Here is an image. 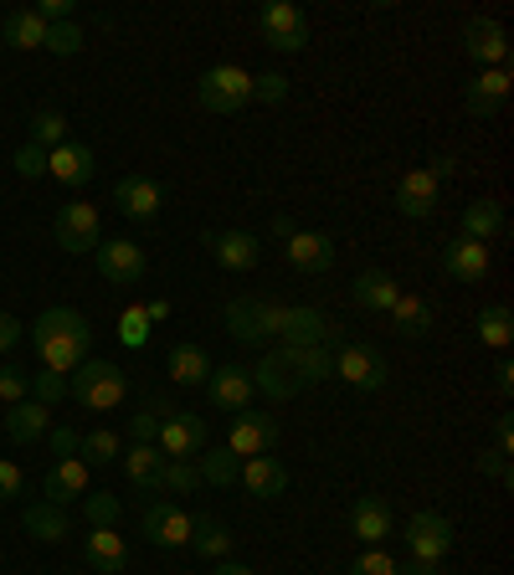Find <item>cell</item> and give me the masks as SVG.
<instances>
[{
    "label": "cell",
    "mask_w": 514,
    "mask_h": 575,
    "mask_svg": "<svg viewBox=\"0 0 514 575\" xmlns=\"http://www.w3.org/2000/svg\"><path fill=\"white\" fill-rule=\"evenodd\" d=\"M31 349H37L41 370L72 375L88 360V349H93V329H88V319L72 314V308H47V314L31 324Z\"/></svg>",
    "instance_id": "1"
},
{
    "label": "cell",
    "mask_w": 514,
    "mask_h": 575,
    "mask_svg": "<svg viewBox=\"0 0 514 575\" xmlns=\"http://www.w3.org/2000/svg\"><path fill=\"white\" fill-rule=\"evenodd\" d=\"M263 335H278V345H325L339 349L345 329L325 319L319 308H288V304H263Z\"/></svg>",
    "instance_id": "2"
},
{
    "label": "cell",
    "mask_w": 514,
    "mask_h": 575,
    "mask_svg": "<svg viewBox=\"0 0 514 575\" xmlns=\"http://www.w3.org/2000/svg\"><path fill=\"white\" fill-rule=\"evenodd\" d=\"M68 396L78 406H88V412H113L129 396V380H123V370L113 360H82L68 375Z\"/></svg>",
    "instance_id": "3"
},
{
    "label": "cell",
    "mask_w": 514,
    "mask_h": 575,
    "mask_svg": "<svg viewBox=\"0 0 514 575\" xmlns=\"http://www.w3.org/2000/svg\"><path fill=\"white\" fill-rule=\"evenodd\" d=\"M196 98H201L206 113H237V108L253 103V72L221 62V68L201 72V82H196Z\"/></svg>",
    "instance_id": "4"
},
{
    "label": "cell",
    "mask_w": 514,
    "mask_h": 575,
    "mask_svg": "<svg viewBox=\"0 0 514 575\" xmlns=\"http://www.w3.org/2000/svg\"><path fill=\"white\" fill-rule=\"evenodd\" d=\"M257 31H263V41L273 52H304L309 47V21H304V11L294 0H268L257 11Z\"/></svg>",
    "instance_id": "5"
},
{
    "label": "cell",
    "mask_w": 514,
    "mask_h": 575,
    "mask_svg": "<svg viewBox=\"0 0 514 575\" xmlns=\"http://www.w3.org/2000/svg\"><path fill=\"white\" fill-rule=\"evenodd\" d=\"M278 447V416L273 412H237L231 416V432H227V453L237 457V463H247V457H263Z\"/></svg>",
    "instance_id": "6"
},
{
    "label": "cell",
    "mask_w": 514,
    "mask_h": 575,
    "mask_svg": "<svg viewBox=\"0 0 514 575\" xmlns=\"http://www.w3.org/2000/svg\"><path fill=\"white\" fill-rule=\"evenodd\" d=\"M447 549H453V519H447V514L422 508V514H412V519H406V555H412V561L443 565Z\"/></svg>",
    "instance_id": "7"
},
{
    "label": "cell",
    "mask_w": 514,
    "mask_h": 575,
    "mask_svg": "<svg viewBox=\"0 0 514 575\" xmlns=\"http://www.w3.org/2000/svg\"><path fill=\"white\" fill-rule=\"evenodd\" d=\"M139 524H145L149 545H160V549H186L190 529H196V519H190L176 498H145V519Z\"/></svg>",
    "instance_id": "8"
},
{
    "label": "cell",
    "mask_w": 514,
    "mask_h": 575,
    "mask_svg": "<svg viewBox=\"0 0 514 575\" xmlns=\"http://www.w3.org/2000/svg\"><path fill=\"white\" fill-rule=\"evenodd\" d=\"M335 380H345V386H355V390H380L392 380V365H386V355L370 345H339L335 349Z\"/></svg>",
    "instance_id": "9"
},
{
    "label": "cell",
    "mask_w": 514,
    "mask_h": 575,
    "mask_svg": "<svg viewBox=\"0 0 514 575\" xmlns=\"http://www.w3.org/2000/svg\"><path fill=\"white\" fill-rule=\"evenodd\" d=\"M155 447H160L170 463H196V457L206 453V416L196 412H176L160 422V437H155Z\"/></svg>",
    "instance_id": "10"
},
{
    "label": "cell",
    "mask_w": 514,
    "mask_h": 575,
    "mask_svg": "<svg viewBox=\"0 0 514 575\" xmlns=\"http://www.w3.org/2000/svg\"><path fill=\"white\" fill-rule=\"evenodd\" d=\"M98 257V272H103V282H113V288H135L139 278H145V247L129 237H109V241H98L93 247Z\"/></svg>",
    "instance_id": "11"
},
{
    "label": "cell",
    "mask_w": 514,
    "mask_h": 575,
    "mask_svg": "<svg viewBox=\"0 0 514 575\" xmlns=\"http://www.w3.org/2000/svg\"><path fill=\"white\" fill-rule=\"evenodd\" d=\"M52 231H57V247L62 252H93L98 241H103V227H98V206H88V201H72V206H62L57 211V221H52Z\"/></svg>",
    "instance_id": "12"
},
{
    "label": "cell",
    "mask_w": 514,
    "mask_h": 575,
    "mask_svg": "<svg viewBox=\"0 0 514 575\" xmlns=\"http://www.w3.org/2000/svg\"><path fill=\"white\" fill-rule=\"evenodd\" d=\"M463 52L484 68H510V31L494 21V16H474L468 27H463Z\"/></svg>",
    "instance_id": "13"
},
{
    "label": "cell",
    "mask_w": 514,
    "mask_h": 575,
    "mask_svg": "<svg viewBox=\"0 0 514 575\" xmlns=\"http://www.w3.org/2000/svg\"><path fill=\"white\" fill-rule=\"evenodd\" d=\"M206 252L227 272H253L263 262V241L253 231H206Z\"/></svg>",
    "instance_id": "14"
},
{
    "label": "cell",
    "mask_w": 514,
    "mask_h": 575,
    "mask_svg": "<svg viewBox=\"0 0 514 575\" xmlns=\"http://www.w3.org/2000/svg\"><path fill=\"white\" fill-rule=\"evenodd\" d=\"M437 196H443V180L427 165H417V170H406L396 180V211L412 216V221H427L437 211Z\"/></svg>",
    "instance_id": "15"
},
{
    "label": "cell",
    "mask_w": 514,
    "mask_h": 575,
    "mask_svg": "<svg viewBox=\"0 0 514 575\" xmlns=\"http://www.w3.org/2000/svg\"><path fill=\"white\" fill-rule=\"evenodd\" d=\"M278 360H284V370L298 380V390L335 380V349H325V345H278Z\"/></svg>",
    "instance_id": "16"
},
{
    "label": "cell",
    "mask_w": 514,
    "mask_h": 575,
    "mask_svg": "<svg viewBox=\"0 0 514 575\" xmlns=\"http://www.w3.org/2000/svg\"><path fill=\"white\" fill-rule=\"evenodd\" d=\"M206 396H211V406L217 412H247L253 406V375L243 370V365H211V375H206Z\"/></svg>",
    "instance_id": "17"
},
{
    "label": "cell",
    "mask_w": 514,
    "mask_h": 575,
    "mask_svg": "<svg viewBox=\"0 0 514 575\" xmlns=\"http://www.w3.org/2000/svg\"><path fill=\"white\" fill-rule=\"evenodd\" d=\"M88 478H93V468H88L82 457H57L52 468H47V478H41V498L57 508H68L88 494Z\"/></svg>",
    "instance_id": "18"
},
{
    "label": "cell",
    "mask_w": 514,
    "mask_h": 575,
    "mask_svg": "<svg viewBox=\"0 0 514 575\" xmlns=\"http://www.w3.org/2000/svg\"><path fill=\"white\" fill-rule=\"evenodd\" d=\"M510 93H514L510 68H484L474 82H468L463 103H468V113H474V119H500L504 103H510Z\"/></svg>",
    "instance_id": "19"
},
{
    "label": "cell",
    "mask_w": 514,
    "mask_h": 575,
    "mask_svg": "<svg viewBox=\"0 0 514 575\" xmlns=\"http://www.w3.org/2000/svg\"><path fill=\"white\" fill-rule=\"evenodd\" d=\"M350 535L360 539V545H380V539H392L396 535L392 504H386L380 494H360L350 504Z\"/></svg>",
    "instance_id": "20"
},
{
    "label": "cell",
    "mask_w": 514,
    "mask_h": 575,
    "mask_svg": "<svg viewBox=\"0 0 514 575\" xmlns=\"http://www.w3.org/2000/svg\"><path fill=\"white\" fill-rule=\"evenodd\" d=\"M113 201H119L123 216H135V221H155L165 206V190H160V180H149V175H123L119 186H113Z\"/></svg>",
    "instance_id": "21"
},
{
    "label": "cell",
    "mask_w": 514,
    "mask_h": 575,
    "mask_svg": "<svg viewBox=\"0 0 514 575\" xmlns=\"http://www.w3.org/2000/svg\"><path fill=\"white\" fill-rule=\"evenodd\" d=\"M284 252L304 278H319V272L335 268V241H329L325 231H294V237L284 241Z\"/></svg>",
    "instance_id": "22"
},
{
    "label": "cell",
    "mask_w": 514,
    "mask_h": 575,
    "mask_svg": "<svg viewBox=\"0 0 514 575\" xmlns=\"http://www.w3.org/2000/svg\"><path fill=\"white\" fill-rule=\"evenodd\" d=\"M488 247L484 241H474V237H453L443 247V272L453 282H484V272H488Z\"/></svg>",
    "instance_id": "23"
},
{
    "label": "cell",
    "mask_w": 514,
    "mask_h": 575,
    "mask_svg": "<svg viewBox=\"0 0 514 575\" xmlns=\"http://www.w3.org/2000/svg\"><path fill=\"white\" fill-rule=\"evenodd\" d=\"M47 175H52V180H62V186H88V180L98 175L93 149L78 145V139H68V145L47 149Z\"/></svg>",
    "instance_id": "24"
},
{
    "label": "cell",
    "mask_w": 514,
    "mask_h": 575,
    "mask_svg": "<svg viewBox=\"0 0 514 575\" xmlns=\"http://www.w3.org/2000/svg\"><path fill=\"white\" fill-rule=\"evenodd\" d=\"M82 561L98 575H123L129 571V545H123L119 529H88L82 535Z\"/></svg>",
    "instance_id": "25"
},
{
    "label": "cell",
    "mask_w": 514,
    "mask_h": 575,
    "mask_svg": "<svg viewBox=\"0 0 514 575\" xmlns=\"http://www.w3.org/2000/svg\"><path fill=\"white\" fill-rule=\"evenodd\" d=\"M119 463H123V478L135 483L145 498H155V483H160V468H165L160 447H155V442H129Z\"/></svg>",
    "instance_id": "26"
},
{
    "label": "cell",
    "mask_w": 514,
    "mask_h": 575,
    "mask_svg": "<svg viewBox=\"0 0 514 575\" xmlns=\"http://www.w3.org/2000/svg\"><path fill=\"white\" fill-rule=\"evenodd\" d=\"M47 432H52V406H41V401H16V406H6V437L11 442H47Z\"/></svg>",
    "instance_id": "27"
},
{
    "label": "cell",
    "mask_w": 514,
    "mask_h": 575,
    "mask_svg": "<svg viewBox=\"0 0 514 575\" xmlns=\"http://www.w3.org/2000/svg\"><path fill=\"white\" fill-rule=\"evenodd\" d=\"M237 478H243V488H247V494H253V498H278V494H284V488H288V468H284V463H278V457H273V453H263V457H247Z\"/></svg>",
    "instance_id": "28"
},
{
    "label": "cell",
    "mask_w": 514,
    "mask_h": 575,
    "mask_svg": "<svg viewBox=\"0 0 514 575\" xmlns=\"http://www.w3.org/2000/svg\"><path fill=\"white\" fill-rule=\"evenodd\" d=\"M355 304L360 308H370V314H392V304L402 298V288H396V278L392 272H380V268H366L360 278H355Z\"/></svg>",
    "instance_id": "29"
},
{
    "label": "cell",
    "mask_w": 514,
    "mask_h": 575,
    "mask_svg": "<svg viewBox=\"0 0 514 575\" xmlns=\"http://www.w3.org/2000/svg\"><path fill=\"white\" fill-rule=\"evenodd\" d=\"M227 335L237 345H263V298H231L227 304Z\"/></svg>",
    "instance_id": "30"
},
{
    "label": "cell",
    "mask_w": 514,
    "mask_h": 575,
    "mask_svg": "<svg viewBox=\"0 0 514 575\" xmlns=\"http://www.w3.org/2000/svg\"><path fill=\"white\" fill-rule=\"evenodd\" d=\"M27 535H37L41 545H62V539L72 535L68 508H57V504H47V498H37V504L27 508Z\"/></svg>",
    "instance_id": "31"
},
{
    "label": "cell",
    "mask_w": 514,
    "mask_h": 575,
    "mask_svg": "<svg viewBox=\"0 0 514 575\" xmlns=\"http://www.w3.org/2000/svg\"><path fill=\"white\" fill-rule=\"evenodd\" d=\"M0 41L16 47V52H31V47H47V21L37 11H11L0 21Z\"/></svg>",
    "instance_id": "32"
},
{
    "label": "cell",
    "mask_w": 514,
    "mask_h": 575,
    "mask_svg": "<svg viewBox=\"0 0 514 575\" xmlns=\"http://www.w3.org/2000/svg\"><path fill=\"white\" fill-rule=\"evenodd\" d=\"M458 237H474V241H494V237H504V206L500 201H474V206H463V231Z\"/></svg>",
    "instance_id": "33"
},
{
    "label": "cell",
    "mask_w": 514,
    "mask_h": 575,
    "mask_svg": "<svg viewBox=\"0 0 514 575\" xmlns=\"http://www.w3.org/2000/svg\"><path fill=\"white\" fill-rule=\"evenodd\" d=\"M247 375H253V390H263L268 401H288V396H298V380L284 370L278 355H263V360H257Z\"/></svg>",
    "instance_id": "34"
},
{
    "label": "cell",
    "mask_w": 514,
    "mask_h": 575,
    "mask_svg": "<svg viewBox=\"0 0 514 575\" xmlns=\"http://www.w3.org/2000/svg\"><path fill=\"white\" fill-rule=\"evenodd\" d=\"M170 380L176 386H206V375H211V360H206L201 345H176L170 349V360H165Z\"/></svg>",
    "instance_id": "35"
},
{
    "label": "cell",
    "mask_w": 514,
    "mask_h": 575,
    "mask_svg": "<svg viewBox=\"0 0 514 575\" xmlns=\"http://www.w3.org/2000/svg\"><path fill=\"white\" fill-rule=\"evenodd\" d=\"M392 319H396V329H402L406 339H427V335H433V304H427V298H417V294L396 298Z\"/></svg>",
    "instance_id": "36"
},
{
    "label": "cell",
    "mask_w": 514,
    "mask_h": 575,
    "mask_svg": "<svg viewBox=\"0 0 514 575\" xmlns=\"http://www.w3.org/2000/svg\"><path fill=\"white\" fill-rule=\"evenodd\" d=\"M190 549L206 555V561H227L231 555V529L211 514H196V529H190Z\"/></svg>",
    "instance_id": "37"
},
{
    "label": "cell",
    "mask_w": 514,
    "mask_h": 575,
    "mask_svg": "<svg viewBox=\"0 0 514 575\" xmlns=\"http://www.w3.org/2000/svg\"><path fill=\"white\" fill-rule=\"evenodd\" d=\"M474 329H478V339H484L488 349H504V345L514 339V314H510V304H488V308H478Z\"/></svg>",
    "instance_id": "38"
},
{
    "label": "cell",
    "mask_w": 514,
    "mask_h": 575,
    "mask_svg": "<svg viewBox=\"0 0 514 575\" xmlns=\"http://www.w3.org/2000/svg\"><path fill=\"white\" fill-rule=\"evenodd\" d=\"M82 463L88 468H113V457H123V437L119 432H82Z\"/></svg>",
    "instance_id": "39"
},
{
    "label": "cell",
    "mask_w": 514,
    "mask_h": 575,
    "mask_svg": "<svg viewBox=\"0 0 514 575\" xmlns=\"http://www.w3.org/2000/svg\"><path fill=\"white\" fill-rule=\"evenodd\" d=\"M196 488H201V468H196V463H170V457H165L160 483H155V498H170V494H196Z\"/></svg>",
    "instance_id": "40"
},
{
    "label": "cell",
    "mask_w": 514,
    "mask_h": 575,
    "mask_svg": "<svg viewBox=\"0 0 514 575\" xmlns=\"http://www.w3.org/2000/svg\"><path fill=\"white\" fill-rule=\"evenodd\" d=\"M196 468H201V483H211V488H237V473H243V463L221 447V453H201L196 457Z\"/></svg>",
    "instance_id": "41"
},
{
    "label": "cell",
    "mask_w": 514,
    "mask_h": 575,
    "mask_svg": "<svg viewBox=\"0 0 514 575\" xmlns=\"http://www.w3.org/2000/svg\"><path fill=\"white\" fill-rule=\"evenodd\" d=\"M119 494H82V519H88V529H119Z\"/></svg>",
    "instance_id": "42"
},
{
    "label": "cell",
    "mask_w": 514,
    "mask_h": 575,
    "mask_svg": "<svg viewBox=\"0 0 514 575\" xmlns=\"http://www.w3.org/2000/svg\"><path fill=\"white\" fill-rule=\"evenodd\" d=\"M27 145H37V149H57V145H68V119H62L57 108L37 113V119H31V139H27Z\"/></svg>",
    "instance_id": "43"
},
{
    "label": "cell",
    "mask_w": 514,
    "mask_h": 575,
    "mask_svg": "<svg viewBox=\"0 0 514 575\" xmlns=\"http://www.w3.org/2000/svg\"><path fill=\"white\" fill-rule=\"evenodd\" d=\"M31 401H41V406L68 401V375H57V370H31Z\"/></svg>",
    "instance_id": "44"
},
{
    "label": "cell",
    "mask_w": 514,
    "mask_h": 575,
    "mask_svg": "<svg viewBox=\"0 0 514 575\" xmlns=\"http://www.w3.org/2000/svg\"><path fill=\"white\" fill-rule=\"evenodd\" d=\"M31 396V370L27 365H0V401L16 406Z\"/></svg>",
    "instance_id": "45"
},
{
    "label": "cell",
    "mask_w": 514,
    "mask_h": 575,
    "mask_svg": "<svg viewBox=\"0 0 514 575\" xmlns=\"http://www.w3.org/2000/svg\"><path fill=\"white\" fill-rule=\"evenodd\" d=\"M119 339H123L129 349H145V345H149V314H145V304L123 308V319H119Z\"/></svg>",
    "instance_id": "46"
},
{
    "label": "cell",
    "mask_w": 514,
    "mask_h": 575,
    "mask_svg": "<svg viewBox=\"0 0 514 575\" xmlns=\"http://www.w3.org/2000/svg\"><path fill=\"white\" fill-rule=\"evenodd\" d=\"M396 571H402V561H396V555H386L380 545L360 549V555H355V565H350V575H396Z\"/></svg>",
    "instance_id": "47"
},
{
    "label": "cell",
    "mask_w": 514,
    "mask_h": 575,
    "mask_svg": "<svg viewBox=\"0 0 514 575\" xmlns=\"http://www.w3.org/2000/svg\"><path fill=\"white\" fill-rule=\"evenodd\" d=\"M47 52H57V57L82 52V31H78V21H57V27H47Z\"/></svg>",
    "instance_id": "48"
},
{
    "label": "cell",
    "mask_w": 514,
    "mask_h": 575,
    "mask_svg": "<svg viewBox=\"0 0 514 575\" xmlns=\"http://www.w3.org/2000/svg\"><path fill=\"white\" fill-rule=\"evenodd\" d=\"M284 98H288L284 72H263V78H253V103H284Z\"/></svg>",
    "instance_id": "49"
},
{
    "label": "cell",
    "mask_w": 514,
    "mask_h": 575,
    "mask_svg": "<svg viewBox=\"0 0 514 575\" xmlns=\"http://www.w3.org/2000/svg\"><path fill=\"white\" fill-rule=\"evenodd\" d=\"M16 175H21V180H41V175H47V149H37V145H21L16 149Z\"/></svg>",
    "instance_id": "50"
},
{
    "label": "cell",
    "mask_w": 514,
    "mask_h": 575,
    "mask_svg": "<svg viewBox=\"0 0 514 575\" xmlns=\"http://www.w3.org/2000/svg\"><path fill=\"white\" fill-rule=\"evenodd\" d=\"M478 473H484V478H494V483H504V488H510V483H514L510 453H500V447H488V453H478Z\"/></svg>",
    "instance_id": "51"
},
{
    "label": "cell",
    "mask_w": 514,
    "mask_h": 575,
    "mask_svg": "<svg viewBox=\"0 0 514 575\" xmlns=\"http://www.w3.org/2000/svg\"><path fill=\"white\" fill-rule=\"evenodd\" d=\"M27 494V473L16 468L11 457H0V504H11V498Z\"/></svg>",
    "instance_id": "52"
},
{
    "label": "cell",
    "mask_w": 514,
    "mask_h": 575,
    "mask_svg": "<svg viewBox=\"0 0 514 575\" xmlns=\"http://www.w3.org/2000/svg\"><path fill=\"white\" fill-rule=\"evenodd\" d=\"M47 442H52L57 457H78L82 453V432L78 427H52V432H47Z\"/></svg>",
    "instance_id": "53"
},
{
    "label": "cell",
    "mask_w": 514,
    "mask_h": 575,
    "mask_svg": "<svg viewBox=\"0 0 514 575\" xmlns=\"http://www.w3.org/2000/svg\"><path fill=\"white\" fill-rule=\"evenodd\" d=\"M129 437H135V442H155V437H160V416H155V412H135V416H129Z\"/></svg>",
    "instance_id": "54"
},
{
    "label": "cell",
    "mask_w": 514,
    "mask_h": 575,
    "mask_svg": "<svg viewBox=\"0 0 514 575\" xmlns=\"http://www.w3.org/2000/svg\"><path fill=\"white\" fill-rule=\"evenodd\" d=\"M21 335H27V324L16 319V314H6V308H0V355L21 345Z\"/></svg>",
    "instance_id": "55"
},
{
    "label": "cell",
    "mask_w": 514,
    "mask_h": 575,
    "mask_svg": "<svg viewBox=\"0 0 514 575\" xmlns=\"http://www.w3.org/2000/svg\"><path fill=\"white\" fill-rule=\"evenodd\" d=\"M494 447H500V453H514V416L510 412L494 416Z\"/></svg>",
    "instance_id": "56"
},
{
    "label": "cell",
    "mask_w": 514,
    "mask_h": 575,
    "mask_svg": "<svg viewBox=\"0 0 514 575\" xmlns=\"http://www.w3.org/2000/svg\"><path fill=\"white\" fill-rule=\"evenodd\" d=\"M145 412H155V416H160V422H165V416H176L180 406L170 401V396H165V390H149V396H145Z\"/></svg>",
    "instance_id": "57"
},
{
    "label": "cell",
    "mask_w": 514,
    "mask_h": 575,
    "mask_svg": "<svg viewBox=\"0 0 514 575\" xmlns=\"http://www.w3.org/2000/svg\"><path fill=\"white\" fill-rule=\"evenodd\" d=\"M494 386H500V396H504V401H510V396H514V365H510V360H500V365H494Z\"/></svg>",
    "instance_id": "58"
},
{
    "label": "cell",
    "mask_w": 514,
    "mask_h": 575,
    "mask_svg": "<svg viewBox=\"0 0 514 575\" xmlns=\"http://www.w3.org/2000/svg\"><path fill=\"white\" fill-rule=\"evenodd\" d=\"M268 231H273V237H278V241H288V237H294V216H284V211H278V216H273V221H268Z\"/></svg>",
    "instance_id": "59"
},
{
    "label": "cell",
    "mask_w": 514,
    "mask_h": 575,
    "mask_svg": "<svg viewBox=\"0 0 514 575\" xmlns=\"http://www.w3.org/2000/svg\"><path fill=\"white\" fill-rule=\"evenodd\" d=\"M396 575H443V565H427V561H406Z\"/></svg>",
    "instance_id": "60"
},
{
    "label": "cell",
    "mask_w": 514,
    "mask_h": 575,
    "mask_svg": "<svg viewBox=\"0 0 514 575\" xmlns=\"http://www.w3.org/2000/svg\"><path fill=\"white\" fill-rule=\"evenodd\" d=\"M427 170H433L437 180H447V175H453V160H447V155H433V160H427Z\"/></svg>",
    "instance_id": "61"
},
{
    "label": "cell",
    "mask_w": 514,
    "mask_h": 575,
    "mask_svg": "<svg viewBox=\"0 0 514 575\" xmlns=\"http://www.w3.org/2000/svg\"><path fill=\"white\" fill-rule=\"evenodd\" d=\"M217 575H257L253 565H237V561H217Z\"/></svg>",
    "instance_id": "62"
},
{
    "label": "cell",
    "mask_w": 514,
    "mask_h": 575,
    "mask_svg": "<svg viewBox=\"0 0 514 575\" xmlns=\"http://www.w3.org/2000/svg\"><path fill=\"white\" fill-rule=\"evenodd\" d=\"M145 314H149V324H160L165 314H170V304H165V298H155V304H145Z\"/></svg>",
    "instance_id": "63"
}]
</instances>
